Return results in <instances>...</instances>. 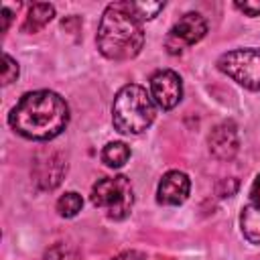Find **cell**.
Returning <instances> with one entry per match:
<instances>
[{
  "instance_id": "cell-7",
  "label": "cell",
  "mask_w": 260,
  "mask_h": 260,
  "mask_svg": "<svg viewBox=\"0 0 260 260\" xmlns=\"http://www.w3.org/2000/svg\"><path fill=\"white\" fill-rule=\"evenodd\" d=\"M150 98L162 110H173L183 98L181 77L171 69H160L150 77Z\"/></svg>"
},
{
  "instance_id": "cell-1",
  "label": "cell",
  "mask_w": 260,
  "mask_h": 260,
  "mask_svg": "<svg viewBox=\"0 0 260 260\" xmlns=\"http://www.w3.org/2000/svg\"><path fill=\"white\" fill-rule=\"evenodd\" d=\"M12 130L28 140H51L69 124L65 100L49 89L24 93L8 114Z\"/></svg>"
},
{
  "instance_id": "cell-11",
  "label": "cell",
  "mask_w": 260,
  "mask_h": 260,
  "mask_svg": "<svg viewBox=\"0 0 260 260\" xmlns=\"http://www.w3.org/2000/svg\"><path fill=\"white\" fill-rule=\"evenodd\" d=\"M55 16V8L49 2H37L28 8L26 18L22 22V30L24 32H39L41 28H45Z\"/></svg>"
},
{
  "instance_id": "cell-8",
  "label": "cell",
  "mask_w": 260,
  "mask_h": 260,
  "mask_svg": "<svg viewBox=\"0 0 260 260\" xmlns=\"http://www.w3.org/2000/svg\"><path fill=\"white\" fill-rule=\"evenodd\" d=\"M240 150L238 126L232 120L217 124L209 134V152L219 160H232Z\"/></svg>"
},
{
  "instance_id": "cell-17",
  "label": "cell",
  "mask_w": 260,
  "mask_h": 260,
  "mask_svg": "<svg viewBox=\"0 0 260 260\" xmlns=\"http://www.w3.org/2000/svg\"><path fill=\"white\" fill-rule=\"evenodd\" d=\"M18 77V63L8 55L4 53V71H2V85H10L12 81H16Z\"/></svg>"
},
{
  "instance_id": "cell-14",
  "label": "cell",
  "mask_w": 260,
  "mask_h": 260,
  "mask_svg": "<svg viewBox=\"0 0 260 260\" xmlns=\"http://www.w3.org/2000/svg\"><path fill=\"white\" fill-rule=\"evenodd\" d=\"M55 207H57L59 215H63V217H75L81 211V207H83V199H81L79 193L69 191V193H65V195H61L57 199Z\"/></svg>"
},
{
  "instance_id": "cell-9",
  "label": "cell",
  "mask_w": 260,
  "mask_h": 260,
  "mask_svg": "<svg viewBox=\"0 0 260 260\" xmlns=\"http://www.w3.org/2000/svg\"><path fill=\"white\" fill-rule=\"evenodd\" d=\"M191 191V181L181 171H169L162 175L158 189H156V201L160 205H181Z\"/></svg>"
},
{
  "instance_id": "cell-20",
  "label": "cell",
  "mask_w": 260,
  "mask_h": 260,
  "mask_svg": "<svg viewBox=\"0 0 260 260\" xmlns=\"http://www.w3.org/2000/svg\"><path fill=\"white\" fill-rule=\"evenodd\" d=\"M114 260H144V254H140L136 250H126V252H120Z\"/></svg>"
},
{
  "instance_id": "cell-18",
  "label": "cell",
  "mask_w": 260,
  "mask_h": 260,
  "mask_svg": "<svg viewBox=\"0 0 260 260\" xmlns=\"http://www.w3.org/2000/svg\"><path fill=\"white\" fill-rule=\"evenodd\" d=\"M238 10H242L246 16H260V0H256V2H236L234 4Z\"/></svg>"
},
{
  "instance_id": "cell-3",
  "label": "cell",
  "mask_w": 260,
  "mask_h": 260,
  "mask_svg": "<svg viewBox=\"0 0 260 260\" xmlns=\"http://www.w3.org/2000/svg\"><path fill=\"white\" fill-rule=\"evenodd\" d=\"M154 102L142 85L128 83L116 93L112 104V122L118 132L140 134L154 122Z\"/></svg>"
},
{
  "instance_id": "cell-21",
  "label": "cell",
  "mask_w": 260,
  "mask_h": 260,
  "mask_svg": "<svg viewBox=\"0 0 260 260\" xmlns=\"http://www.w3.org/2000/svg\"><path fill=\"white\" fill-rule=\"evenodd\" d=\"M10 20H12V12H10V10L4 6V8H2V30H4V32L8 30V24H10Z\"/></svg>"
},
{
  "instance_id": "cell-2",
  "label": "cell",
  "mask_w": 260,
  "mask_h": 260,
  "mask_svg": "<svg viewBox=\"0 0 260 260\" xmlns=\"http://www.w3.org/2000/svg\"><path fill=\"white\" fill-rule=\"evenodd\" d=\"M98 49L112 61H126L140 53L144 47L142 20L130 8V2L108 4L95 37Z\"/></svg>"
},
{
  "instance_id": "cell-13",
  "label": "cell",
  "mask_w": 260,
  "mask_h": 260,
  "mask_svg": "<svg viewBox=\"0 0 260 260\" xmlns=\"http://www.w3.org/2000/svg\"><path fill=\"white\" fill-rule=\"evenodd\" d=\"M128 158H130V146L126 142H120V140L108 142L102 150V160L112 169L124 167L128 162Z\"/></svg>"
},
{
  "instance_id": "cell-4",
  "label": "cell",
  "mask_w": 260,
  "mask_h": 260,
  "mask_svg": "<svg viewBox=\"0 0 260 260\" xmlns=\"http://www.w3.org/2000/svg\"><path fill=\"white\" fill-rule=\"evenodd\" d=\"M91 203L106 211L110 219H124L134 203V191L124 175L104 177L91 187Z\"/></svg>"
},
{
  "instance_id": "cell-10",
  "label": "cell",
  "mask_w": 260,
  "mask_h": 260,
  "mask_svg": "<svg viewBox=\"0 0 260 260\" xmlns=\"http://www.w3.org/2000/svg\"><path fill=\"white\" fill-rule=\"evenodd\" d=\"M65 173H67V162L61 158V154L49 152V154H43L41 158H37L32 177L41 189H55L61 183Z\"/></svg>"
},
{
  "instance_id": "cell-6",
  "label": "cell",
  "mask_w": 260,
  "mask_h": 260,
  "mask_svg": "<svg viewBox=\"0 0 260 260\" xmlns=\"http://www.w3.org/2000/svg\"><path fill=\"white\" fill-rule=\"evenodd\" d=\"M205 35H207V22H205V18L199 12H187L169 30V35L165 39V49L171 55H179L183 49L199 43Z\"/></svg>"
},
{
  "instance_id": "cell-5",
  "label": "cell",
  "mask_w": 260,
  "mask_h": 260,
  "mask_svg": "<svg viewBox=\"0 0 260 260\" xmlns=\"http://www.w3.org/2000/svg\"><path fill=\"white\" fill-rule=\"evenodd\" d=\"M217 69L246 89H260V49H234L217 59Z\"/></svg>"
},
{
  "instance_id": "cell-15",
  "label": "cell",
  "mask_w": 260,
  "mask_h": 260,
  "mask_svg": "<svg viewBox=\"0 0 260 260\" xmlns=\"http://www.w3.org/2000/svg\"><path fill=\"white\" fill-rule=\"evenodd\" d=\"M130 8L144 22V20H152L165 8V4L162 2H130Z\"/></svg>"
},
{
  "instance_id": "cell-16",
  "label": "cell",
  "mask_w": 260,
  "mask_h": 260,
  "mask_svg": "<svg viewBox=\"0 0 260 260\" xmlns=\"http://www.w3.org/2000/svg\"><path fill=\"white\" fill-rule=\"evenodd\" d=\"M43 260H81V258L75 248H71L67 244H55L53 248L47 250Z\"/></svg>"
},
{
  "instance_id": "cell-19",
  "label": "cell",
  "mask_w": 260,
  "mask_h": 260,
  "mask_svg": "<svg viewBox=\"0 0 260 260\" xmlns=\"http://www.w3.org/2000/svg\"><path fill=\"white\" fill-rule=\"evenodd\" d=\"M250 203H256L260 205V175L254 179L252 183V189H250Z\"/></svg>"
},
{
  "instance_id": "cell-12",
  "label": "cell",
  "mask_w": 260,
  "mask_h": 260,
  "mask_svg": "<svg viewBox=\"0 0 260 260\" xmlns=\"http://www.w3.org/2000/svg\"><path fill=\"white\" fill-rule=\"evenodd\" d=\"M240 228L248 242L260 244V205L250 203V201L248 205H244L240 213Z\"/></svg>"
}]
</instances>
